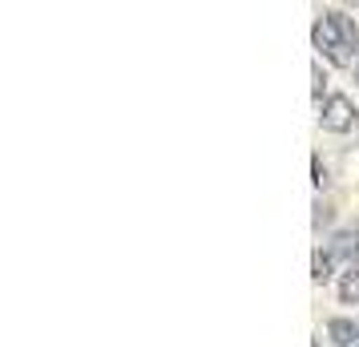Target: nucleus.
I'll return each mask as SVG.
<instances>
[{
  "mask_svg": "<svg viewBox=\"0 0 359 347\" xmlns=\"http://www.w3.org/2000/svg\"><path fill=\"white\" fill-rule=\"evenodd\" d=\"M311 77H315V101L323 105V85H327V77H323V65H311Z\"/></svg>",
  "mask_w": 359,
  "mask_h": 347,
  "instance_id": "obj_7",
  "label": "nucleus"
},
{
  "mask_svg": "<svg viewBox=\"0 0 359 347\" xmlns=\"http://www.w3.org/2000/svg\"><path fill=\"white\" fill-rule=\"evenodd\" d=\"M355 81H359V61H355Z\"/></svg>",
  "mask_w": 359,
  "mask_h": 347,
  "instance_id": "obj_8",
  "label": "nucleus"
},
{
  "mask_svg": "<svg viewBox=\"0 0 359 347\" xmlns=\"http://www.w3.org/2000/svg\"><path fill=\"white\" fill-rule=\"evenodd\" d=\"M327 335H331V343H339V347H359V323L355 319H331V323H327Z\"/></svg>",
  "mask_w": 359,
  "mask_h": 347,
  "instance_id": "obj_4",
  "label": "nucleus"
},
{
  "mask_svg": "<svg viewBox=\"0 0 359 347\" xmlns=\"http://www.w3.org/2000/svg\"><path fill=\"white\" fill-rule=\"evenodd\" d=\"M331 275H335V259H331V254L319 247V250H315V263H311V279H315V283H327Z\"/></svg>",
  "mask_w": 359,
  "mask_h": 347,
  "instance_id": "obj_6",
  "label": "nucleus"
},
{
  "mask_svg": "<svg viewBox=\"0 0 359 347\" xmlns=\"http://www.w3.org/2000/svg\"><path fill=\"white\" fill-rule=\"evenodd\" d=\"M319 125H323L327 133H347L351 130V125H355V105H351V97L331 93V97L319 105Z\"/></svg>",
  "mask_w": 359,
  "mask_h": 347,
  "instance_id": "obj_2",
  "label": "nucleus"
},
{
  "mask_svg": "<svg viewBox=\"0 0 359 347\" xmlns=\"http://www.w3.org/2000/svg\"><path fill=\"white\" fill-rule=\"evenodd\" d=\"M327 254L335 259V263H347L355 266L359 263V226H347V231H335L331 234V243H327Z\"/></svg>",
  "mask_w": 359,
  "mask_h": 347,
  "instance_id": "obj_3",
  "label": "nucleus"
},
{
  "mask_svg": "<svg viewBox=\"0 0 359 347\" xmlns=\"http://www.w3.org/2000/svg\"><path fill=\"white\" fill-rule=\"evenodd\" d=\"M311 41H315V49L323 53L331 65H355V49H359V29L355 20L347 17V13H339V8H331V13H323V17L315 20V29H311Z\"/></svg>",
  "mask_w": 359,
  "mask_h": 347,
  "instance_id": "obj_1",
  "label": "nucleus"
},
{
  "mask_svg": "<svg viewBox=\"0 0 359 347\" xmlns=\"http://www.w3.org/2000/svg\"><path fill=\"white\" fill-rule=\"evenodd\" d=\"M339 303H359V266H347L339 275Z\"/></svg>",
  "mask_w": 359,
  "mask_h": 347,
  "instance_id": "obj_5",
  "label": "nucleus"
}]
</instances>
